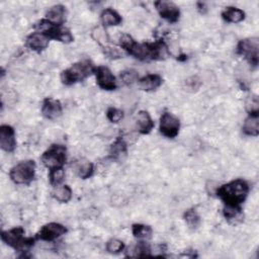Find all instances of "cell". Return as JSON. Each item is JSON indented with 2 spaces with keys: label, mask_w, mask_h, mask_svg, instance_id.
<instances>
[{
  "label": "cell",
  "mask_w": 259,
  "mask_h": 259,
  "mask_svg": "<svg viewBox=\"0 0 259 259\" xmlns=\"http://www.w3.org/2000/svg\"><path fill=\"white\" fill-rule=\"evenodd\" d=\"M119 46L122 51L140 61L164 60L168 52L166 44L160 39L154 42H137L130 34L123 33L119 37Z\"/></svg>",
  "instance_id": "obj_1"
},
{
  "label": "cell",
  "mask_w": 259,
  "mask_h": 259,
  "mask_svg": "<svg viewBox=\"0 0 259 259\" xmlns=\"http://www.w3.org/2000/svg\"><path fill=\"white\" fill-rule=\"evenodd\" d=\"M214 193L225 205L240 206L249 193V184L243 179H235L217 187Z\"/></svg>",
  "instance_id": "obj_2"
},
{
  "label": "cell",
  "mask_w": 259,
  "mask_h": 259,
  "mask_svg": "<svg viewBox=\"0 0 259 259\" xmlns=\"http://www.w3.org/2000/svg\"><path fill=\"white\" fill-rule=\"evenodd\" d=\"M95 66L90 60H82L72 64L61 73V81L64 85L70 86L82 82L95 72Z\"/></svg>",
  "instance_id": "obj_3"
},
{
  "label": "cell",
  "mask_w": 259,
  "mask_h": 259,
  "mask_svg": "<svg viewBox=\"0 0 259 259\" xmlns=\"http://www.w3.org/2000/svg\"><path fill=\"white\" fill-rule=\"evenodd\" d=\"M24 234L25 231L22 227H15L8 231H2L1 240L7 246L24 254L29 251L36 240L35 237H24Z\"/></svg>",
  "instance_id": "obj_4"
},
{
  "label": "cell",
  "mask_w": 259,
  "mask_h": 259,
  "mask_svg": "<svg viewBox=\"0 0 259 259\" xmlns=\"http://www.w3.org/2000/svg\"><path fill=\"white\" fill-rule=\"evenodd\" d=\"M33 27L36 31L46 34L50 39H56L65 44H69L74 40L72 33L67 28L63 27V25L54 24L46 18L36 22Z\"/></svg>",
  "instance_id": "obj_5"
},
{
  "label": "cell",
  "mask_w": 259,
  "mask_h": 259,
  "mask_svg": "<svg viewBox=\"0 0 259 259\" xmlns=\"http://www.w3.org/2000/svg\"><path fill=\"white\" fill-rule=\"evenodd\" d=\"M35 162L25 160L14 165L9 172V177L15 184H29L35 176Z\"/></svg>",
  "instance_id": "obj_6"
},
{
  "label": "cell",
  "mask_w": 259,
  "mask_h": 259,
  "mask_svg": "<svg viewBox=\"0 0 259 259\" xmlns=\"http://www.w3.org/2000/svg\"><path fill=\"white\" fill-rule=\"evenodd\" d=\"M40 160L49 170L63 167L67 161V148L64 145L54 144L42 153Z\"/></svg>",
  "instance_id": "obj_7"
},
{
  "label": "cell",
  "mask_w": 259,
  "mask_h": 259,
  "mask_svg": "<svg viewBox=\"0 0 259 259\" xmlns=\"http://www.w3.org/2000/svg\"><path fill=\"white\" fill-rule=\"evenodd\" d=\"M236 51L252 67H257L259 62V40L257 37L241 39L237 45Z\"/></svg>",
  "instance_id": "obj_8"
},
{
  "label": "cell",
  "mask_w": 259,
  "mask_h": 259,
  "mask_svg": "<svg viewBox=\"0 0 259 259\" xmlns=\"http://www.w3.org/2000/svg\"><path fill=\"white\" fill-rule=\"evenodd\" d=\"M180 130V120L177 116H175L171 112H164L160 116V124H159V131L160 133L168 138V139H174Z\"/></svg>",
  "instance_id": "obj_9"
},
{
  "label": "cell",
  "mask_w": 259,
  "mask_h": 259,
  "mask_svg": "<svg viewBox=\"0 0 259 259\" xmlns=\"http://www.w3.org/2000/svg\"><path fill=\"white\" fill-rule=\"evenodd\" d=\"M159 15L170 23H175L180 18V9L172 1L159 0L154 3Z\"/></svg>",
  "instance_id": "obj_10"
},
{
  "label": "cell",
  "mask_w": 259,
  "mask_h": 259,
  "mask_svg": "<svg viewBox=\"0 0 259 259\" xmlns=\"http://www.w3.org/2000/svg\"><path fill=\"white\" fill-rule=\"evenodd\" d=\"M67 233V228L59 223H49L44 225L36 233V240L52 242Z\"/></svg>",
  "instance_id": "obj_11"
},
{
  "label": "cell",
  "mask_w": 259,
  "mask_h": 259,
  "mask_svg": "<svg viewBox=\"0 0 259 259\" xmlns=\"http://www.w3.org/2000/svg\"><path fill=\"white\" fill-rule=\"evenodd\" d=\"M95 78L97 85L106 91L115 90L117 87L116 79L112 72L105 66H98L95 68Z\"/></svg>",
  "instance_id": "obj_12"
},
{
  "label": "cell",
  "mask_w": 259,
  "mask_h": 259,
  "mask_svg": "<svg viewBox=\"0 0 259 259\" xmlns=\"http://www.w3.org/2000/svg\"><path fill=\"white\" fill-rule=\"evenodd\" d=\"M0 147L7 153H12L15 150V131L11 125L2 124L0 126Z\"/></svg>",
  "instance_id": "obj_13"
},
{
  "label": "cell",
  "mask_w": 259,
  "mask_h": 259,
  "mask_svg": "<svg viewBox=\"0 0 259 259\" xmlns=\"http://www.w3.org/2000/svg\"><path fill=\"white\" fill-rule=\"evenodd\" d=\"M63 106L60 100L47 97L41 103V114L48 119H56L62 115Z\"/></svg>",
  "instance_id": "obj_14"
},
{
  "label": "cell",
  "mask_w": 259,
  "mask_h": 259,
  "mask_svg": "<svg viewBox=\"0 0 259 259\" xmlns=\"http://www.w3.org/2000/svg\"><path fill=\"white\" fill-rule=\"evenodd\" d=\"M49 42H50V38L46 34L39 31L31 32L30 34L27 35L25 39L26 47L31 51H34L37 53H40L45 49H47L49 46Z\"/></svg>",
  "instance_id": "obj_15"
},
{
  "label": "cell",
  "mask_w": 259,
  "mask_h": 259,
  "mask_svg": "<svg viewBox=\"0 0 259 259\" xmlns=\"http://www.w3.org/2000/svg\"><path fill=\"white\" fill-rule=\"evenodd\" d=\"M136 124H137L138 132L142 135L150 134L155 125L150 113L146 110H140L137 113Z\"/></svg>",
  "instance_id": "obj_16"
},
{
  "label": "cell",
  "mask_w": 259,
  "mask_h": 259,
  "mask_svg": "<svg viewBox=\"0 0 259 259\" xmlns=\"http://www.w3.org/2000/svg\"><path fill=\"white\" fill-rule=\"evenodd\" d=\"M66 7L61 4H57L50 7L49 10L46 12V19H48L54 24L63 25L66 21Z\"/></svg>",
  "instance_id": "obj_17"
},
{
  "label": "cell",
  "mask_w": 259,
  "mask_h": 259,
  "mask_svg": "<svg viewBox=\"0 0 259 259\" xmlns=\"http://www.w3.org/2000/svg\"><path fill=\"white\" fill-rule=\"evenodd\" d=\"M139 86L144 91H154L158 89L162 83L163 79L159 74H148L138 80Z\"/></svg>",
  "instance_id": "obj_18"
},
{
  "label": "cell",
  "mask_w": 259,
  "mask_h": 259,
  "mask_svg": "<svg viewBox=\"0 0 259 259\" xmlns=\"http://www.w3.org/2000/svg\"><path fill=\"white\" fill-rule=\"evenodd\" d=\"M100 19L104 27L116 26L122 22V18L120 14L112 8L103 9L100 14Z\"/></svg>",
  "instance_id": "obj_19"
},
{
  "label": "cell",
  "mask_w": 259,
  "mask_h": 259,
  "mask_svg": "<svg viewBox=\"0 0 259 259\" xmlns=\"http://www.w3.org/2000/svg\"><path fill=\"white\" fill-rule=\"evenodd\" d=\"M245 12L235 6H228L222 11V17L230 23H239L245 19Z\"/></svg>",
  "instance_id": "obj_20"
},
{
  "label": "cell",
  "mask_w": 259,
  "mask_h": 259,
  "mask_svg": "<svg viewBox=\"0 0 259 259\" xmlns=\"http://www.w3.org/2000/svg\"><path fill=\"white\" fill-rule=\"evenodd\" d=\"M242 131L246 136L257 137L259 135V114H248Z\"/></svg>",
  "instance_id": "obj_21"
},
{
  "label": "cell",
  "mask_w": 259,
  "mask_h": 259,
  "mask_svg": "<svg viewBox=\"0 0 259 259\" xmlns=\"http://www.w3.org/2000/svg\"><path fill=\"white\" fill-rule=\"evenodd\" d=\"M152 249L151 246L143 240H140L135 246H132L127 251L125 256L127 257H146L151 256Z\"/></svg>",
  "instance_id": "obj_22"
},
{
  "label": "cell",
  "mask_w": 259,
  "mask_h": 259,
  "mask_svg": "<svg viewBox=\"0 0 259 259\" xmlns=\"http://www.w3.org/2000/svg\"><path fill=\"white\" fill-rule=\"evenodd\" d=\"M126 153H127V144L122 138L118 137L110 147V152H109L110 158L117 160V159H120L122 156H125Z\"/></svg>",
  "instance_id": "obj_23"
},
{
  "label": "cell",
  "mask_w": 259,
  "mask_h": 259,
  "mask_svg": "<svg viewBox=\"0 0 259 259\" xmlns=\"http://www.w3.org/2000/svg\"><path fill=\"white\" fill-rule=\"evenodd\" d=\"M132 233L136 239L147 241L152 238L153 229L148 225L134 224L132 226Z\"/></svg>",
  "instance_id": "obj_24"
},
{
  "label": "cell",
  "mask_w": 259,
  "mask_h": 259,
  "mask_svg": "<svg viewBox=\"0 0 259 259\" xmlns=\"http://www.w3.org/2000/svg\"><path fill=\"white\" fill-rule=\"evenodd\" d=\"M52 194H53V197L57 201H59L61 203H67L72 198V189L67 184L59 185V186L55 187Z\"/></svg>",
  "instance_id": "obj_25"
},
{
  "label": "cell",
  "mask_w": 259,
  "mask_h": 259,
  "mask_svg": "<svg viewBox=\"0 0 259 259\" xmlns=\"http://www.w3.org/2000/svg\"><path fill=\"white\" fill-rule=\"evenodd\" d=\"M75 171L81 179H88L94 173V165L89 161H79L75 164Z\"/></svg>",
  "instance_id": "obj_26"
},
{
  "label": "cell",
  "mask_w": 259,
  "mask_h": 259,
  "mask_svg": "<svg viewBox=\"0 0 259 259\" xmlns=\"http://www.w3.org/2000/svg\"><path fill=\"white\" fill-rule=\"evenodd\" d=\"M183 219L191 230H196L200 225V217L194 208L187 209L183 214Z\"/></svg>",
  "instance_id": "obj_27"
},
{
  "label": "cell",
  "mask_w": 259,
  "mask_h": 259,
  "mask_svg": "<svg viewBox=\"0 0 259 259\" xmlns=\"http://www.w3.org/2000/svg\"><path fill=\"white\" fill-rule=\"evenodd\" d=\"M65 170L63 167H59V168H54L49 170V180H50V184L54 187H57L59 185H61V183L64 181L65 179Z\"/></svg>",
  "instance_id": "obj_28"
},
{
  "label": "cell",
  "mask_w": 259,
  "mask_h": 259,
  "mask_svg": "<svg viewBox=\"0 0 259 259\" xmlns=\"http://www.w3.org/2000/svg\"><path fill=\"white\" fill-rule=\"evenodd\" d=\"M119 78H120V80L122 81L123 84L132 85L133 83H135L136 81L139 80V74L136 70L127 69V70H124V71L120 72Z\"/></svg>",
  "instance_id": "obj_29"
},
{
  "label": "cell",
  "mask_w": 259,
  "mask_h": 259,
  "mask_svg": "<svg viewBox=\"0 0 259 259\" xmlns=\"http://www.w3.org/2000/svg\"><path fill=\"white\" fill-rule=\"evenodd\" d=\"M125 248L124 243L118 239H110L106 243V251L110 254H118Z\"/></svg>",
  "instance_id": "obj_30"
},
{
  "label": "cell",
  "mask_w": 259,
  "mask_h": 259,
  "mask_svg": "<svg viewBox=\"0 0 259 259\" xmlns=\"http://www.w3.org/2000/svg\"><path fill=\"white\" fill-rule=\"evenodd\" d=\"M223 214L228 221H233L239 219L242 215L241 206H228L225 205L223 208Z\"/></svg>",
  "instance_id": "obj_31"
},
{
  "label": "cell",
  "mask_w": 259,
  "mask_h": 259,
  "mask_svg": "<svg viewBox=\"0 0 259 259\" xmlns=\"http://www.w3.org/2000/svg\"><path fill=\"white\" fill-rule=\"evenodd\" d=\"M102 50H103L104 55L110 60H116V59H120V58L123 57L122 50H120L116 47L106 45V46L102 47Z\"/></svg>",
  "instance_id": "obj_32"
},
{
  "label": "cell",
  "mask_w": 259,
  "mask_h": 259,
  "mask_svg": "<svg viewBox=\"0 0 259 259\" xmlns=\"http://www.w3.org/2000/svg\"><path fill=\"white\" fill-rule=\"evenodd\" d=\"M246 110L248 114H259V100L256 95H251L246 100Z\"/></svg>",
  "instance_id": "obj_33"
},
{
  "label": "cell",
  "mask_w": 259,
  "mask_h": 259,
  "mask_svg": "<svg viewBox=\"0 0 259 259\" xmlns=\"http://www.w3.org/2000/svg\"><path fill=\"white\" fill-rule=\"evenodd\" d=\"M106 117L110 122L117 123L123 118V111L116 107H109L106 111Z\"/></svg>",
  "instance_id": "obj_34"
},
{
  "label": "cell",
  "mask_w": 259,
  "mask_h": 259,
  "mask_svg": "<svg viewBox=\"0 0 259 259\" xmlns=\"http://www.w3.org/2000/svg\"><path fill=\"white\" fill-rule=\"evenodd\" d=\"M92 36L101 47H104L107 45L108 37H107L106 32L103 29H101L99 27H95L92 31Z\"/></svg>",
  "instance_id": "obj_35"
},
{
  "label": "cell",
  "mask_w": 259,
  "mask_h": 259,
  "mask_svg": "<svg viewBox=\"0 0 259 259\" xmlns=\"http://www.w3.org/2000/svg\"><path fill=\"white\" fill-rule=\"evenodd\" d=\"M197 7H198V10L201 12V13H204L205 12V4L202 3V2H197Z\"/></svg>",
  "instance_id": "obj_36"
}]
</instances>
